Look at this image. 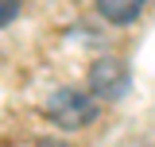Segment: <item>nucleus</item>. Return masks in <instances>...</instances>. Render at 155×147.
Wrapping results in <instances>:
<instances>
[{
	"instance_id": "obj_2",
	"label": "nucleus",
	"mask_w": 155,
	"mask_h": 147,
	"mask_svg": "<svg viewBox=\"0 0 155 147\" xmlns=\"http://www.w3.org/2000/svg\"><path fill=\"white\" fill-rule=\"evenodd\" d=\"M89 81H93L97 93H109V97H116V93L124 89V81H128V74H124V66L120 62H113V58H101L93 66V74H89Z\"/></svg>"
},
{
	"instance_id": "obj_3",
	"label": "nucleus",
	"mask_w": 155,
	"mask_h": 147,
	"mask_svg": "<svg viewBox=\"0 0 155 147\" xmlns=\"http://www.w3.org/2000/svg\"><path fill=\"white\" fill-rule=\"evenodd\" d=\"M97 8H101V16L113 19V23H132L140 16V8H143V0H97Z\"/></svg>"
},
{
	"instance_id": "obj_5",
	"label": "nucleus",
	"mask_w": 155,
	"mask_h": 147,
	"mask_svg": "<svg viewBox=\"0 0 155 147\" xmlns=\"http://www.w3.org/2000/svg\"><path fill=\"white\" fill-rule=\"evenodd\" d=\"M43 147H58V143H43Z\"/></svg>"
},
{
	"instance_id": "obj_4",
	"label": "nucleus",
	"mask_w": 155,
	"mask_h": 147,
	"mask_svg": "<svg viewBox=\"0 0 155 147\" xmlns=\"http://www.w3.org/2000/svg\"><path fill=\"white\" fill-rule=\"evenodd\" d=\"M16 12H19V0H0V27L8 19H16Z\"/></svg>"
},
{
	"instance_id": "obj_1",
	"label": "nucleus",
	"mask_w": 155,
	"mask_h": 147,
	"mask_svg": "<svg viewBox=\"0 0 155 147\" xmlns=\"http://www.w3.org/2000/svg\"><path fill=\"white\" fill-rule=\"evenodd\" d=\"M47 116L54 124H62V128H81V124L93 120V101L78 89H62L47 101Z\"/></svg>"
}]
</instances>
